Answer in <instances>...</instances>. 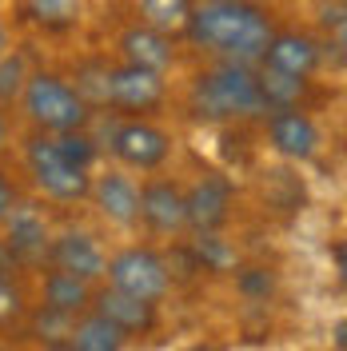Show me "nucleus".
Returning a JSON list of instances; mask_svg holds the SVG:
<instances>
[{"instance_id": "1", "label": "nucleus", "mask_w": 347, "mask_h": 351, "mask_svg": "<svg viewBox=\"0 0 347 351\" xmlns=\"http://www.w3.org/2000/svg\"><path fill=\"white\" fill-rule=\"evenodd\" d=\"M276 28V12L263 0H195L184 40L200 48L208 60L256 68Z\"/></svg>"}, {"instance_id": "2", "label": "nucleus", "mask_w": 347, "mask_h": 351, "mask_svg": "<svg viewBox=\"0 0 347 351\" xmlns=\"http://www.w3.org/2000/svg\"><path fill=\"white\" fill-rule=\"evenodd\" d=\"M188 108L204 124H243L263 120V100L252 64L232 60H208L188 84Z\"/></svg>"}, {"instance_id": "3", "label": "nucleus", "mask_w": 347, "mask_h": 351, "mask_svg": "<svg viewBox=\"0 0 347 351\" xmlns=\"http://www.w3.org/2000/svg\"><path fill=\"white\" fill-rule=\"evenodd\" d=\"M16 108L24 112V120L32 124V132H40V136L84 132L96 120V112L84 104V96L56 68H32L28 72V84H24Z\"/></svg>"}, {"instance_id": "4", "label": "nucleus", "mask_w": 347, "mask_h": 351, "mask_svg": "<svg viewBox=\"0 0 347 351\" xmlns=\"http://www.w3.org/2000/svg\"><path fill=\"white\" fill-rule=\"evenodd\" d=\"M168 96H172L168 76L124 64V60H108V80H104V104H100V112H112L120 120H152L156 112H164Z\"/></svg>"}, {"instance_id": "5", "label": "nucleus", "mask_w": 347, "mask_h": 351, "mask_svg": "<svg viewBox=\"0 0 347 351\" xmlns=\"http://www.w3.org/2000/svg\"><path fill=\"white\" fill-rule=\"evenodd\" d=\"M104 284L124 291L132 300L144 304H164L172 291V271L164 263V252H156L148 243H128L120 252H112L104 263Z\"/></svg>"}, {"instance_id": "6", "label": "nucleus", "mask_w": 347, "mask_h": 351, "mask_svg": "<svg viewBox=\"0 0 347 351\" xmlns=\"http://www.w3.org/2000/svg\"><path fill=\"white\" fill-rule=\"evenodd\" d=\"M24 168L32 176V188L52 204H84L92 192V172H80L68 160H60L52 140L40 132H32L24 140Z\"/></svg>"}, {"instance_id": "7", "label": "nucleus", "mask_w": 347, "mask_h": 351, "mask_svg": "<svg viewBox=\"0 0 347 351\" xmlns=\"http://www.w3.org/2000/svg\"><path fill=\"white\" fill-rule=\"evenodd\" d=\"M108 152L116 160V168H124V172L156 176L172 160L176 136L156 120H116V128L108 136Z\"/></svg>"}, {"instance_id": "8", "label": "nucleus", "mask_w": 347, "mask_h": 351, "mask_svg": "<svg viewBox=\"0 0 347 351\" xmlns=\"http://www.w3.org/2000/svg\"><path fill=\"white\" fill-rule=\"evenodd\" d=\"M263 136L267 148L280 156L283 164H311L324 152V128L307 108H280V112H263Z\"/></svg>"}, {"instance_id": "9", "label": "nucleus", "mask_w": 347, "mask_h": 351, "mask_svg": "<svg viewBox=\"0 0 347 351\" xmlns=\"http://www.w3.org/2000/svg\"><path fill=\"white\" fill-rule=\"evenodd\" d=\"M140 223L148 236L180 240L188 236V208H184V184L172 176H148L140 184Z\"/></svg>"}, {"instance_id": "10", "label": "nucleus", "mask_w": 347, "mask_h": 351, "mask_svg": "<svg viewBox=\"0 0 347 351\" xmlns=\"http://www.w3.org/2000/svg\"><path fill=\"white\" fill-rule=\"evenodd\" d=\"M184 208H188V236L192 232H224L236 208V184L219 172H204L184 188Z\"/></svg>"}, {"instance_id": "11", "label": "nucleus", "mask_w": 347, "mask_h": 351, "mask_svg": "<svg viewBox=\"0 0 347 351\" xmlns=\"http://www.w3.org/2000/svg\"><path fill=\"white\" fill-rule=\"evenodd\" d=\"M324 56H327V44L320 36H311L307 28H276L267 48H263L260 64L287 72V76L315 80V72L324 68Z\"/></svg>"}, {"instance_id": "12", "label": "nucleus", "mask_w": 347, "mask_h": 351, "mask_svg": "<svg viewBox=\"0 0 347 351\" xmlns=\"http://www.w3.org/2000/svg\"><path fill=\"white\" fill-rule=\"evenodd\" d=\"M104 263H108V252H104V243L96 240L88 228H64V232H52L44 267L72 271V276H80V280H88V284H100V280H104Z\"/></svg>"}, {"instance_id": "13", "label": "nucleus", "mask_w": 347, "mask_h": 351, "mask_svg": "<svg viewBox=\"0 0 347 351\" xmlns=\"http://www.w3.org/2000/svg\"><path fill=\"white\" fill-rule=\"evenodd\" d=\"M116 60L168 76L180 64V40L156 32V28H148V24H140V21H132L116 32Z\"/></svg>"}, {"instance_id": "14", "label": "nucleus", "mask_w": 347, "mask_h": 351, "mask_svg": "<svg viewBox=\"0 0 347 351\" xmlns=\"http://www.w3.org/2000/svg\"><path fill=\"white\" fill-rule=\"evenodd\" d=\"M88 199L100 212V219H108L112 228H140V184L124 168H108V172L92 176Z\"/></svg>"}, {"instance_id": "15", "label": "nucleus", "mask_w": 347, "mask_h": 351, "mask_svg": "<svg viewBox=\"0 0 347 351\" xmlns=\"http://www.w3.org/2000/svg\"><path fill=\"white\" fill-rule=\"evenodd\" d=\"M0 228H4L0 236L8 240V247H12V256H16V263H21L24 271L44 267V260H48V243H52V228H48V216H44L36 204H24L21 199Z\"/></svg>"}, {"instance_id": "16", "label": "nucleus", "mask_w": 347, "mask_h": 351, "mask_svg": "<svg viewBox=\"0 0 347 351\" xmlns=\"http://www.w3.org/2000/svg\"><path fill=\"white\" fill-rule=\"evenodd\" d=\"M92 311L104 315L112 328H120L128 339L132 335H148V331H156V324H160L156 304L132 300V295H124V291H116V287H108V284H100L92 291Z\"/></svg>"}, {"instance_id": "17", "label": "nucleus", "mask_w": 347, "mask_h": 351, "mask_svg": "<svg viewBox=\"0 0 347 351\" xmlns=\"http://www.w3.org/2000/svg\"><path fill=\"white\" fill-rule=\"evenodd\" d=\"M92 291L96 284H88L72 271H56V267H44V280H40V304L52 307V311H64V315H80L92 307Z\"/></svg>"}, {"instance_id": "18", "label": "nucleus", "mask_w": 347, "mask_h": 351, "mask_svg": "<svg viewBox=\"0 0 347 351\" xmlns=\"http://www.w3.org/2000/svg\"><path fill=\"white\" fill-rule=\"evenodd\" d=\"M256 84H260V100L267 112L280 108H307V96H311V80L304 76H287L276 68L256 64Z\"/></svg>"}, {"instance_id": "19", "label": "nucleus", "mask_w": 347, "mask_h": 351, "mask_svg": "<svg viewBox=\"0 0 347 351\" xmlns=\"http://www.w3.org/2000/svg\"><path fill=\"white\" fill-rule=\"evenodd\" d=\"M16 8L40 32H72L84 24V0H16Z\"/></svg>"}, {"instance_id": "20", "label": "nucleus", "mask_w": 347, "mask_h": 351, "mask_svg": "<svg viewBox=\"0 0 347 351\" xmlns=\"http://www.w3.org/2000/svg\"><path fill=\"white\" fill-rule=\"evenodd\" d=\"M124 343H128V335L120 328H112L92 307L80 311L72 319V331H68V351H124Z\"/></svg>"}, {"instance_id": "21", "label": "nucleus", "mask_w": 347, "mask_h": 351, "mask_svg": "<svg viewBox=\"0 0 347 351\" xmlns=\"http://www.w3.org/2000/svg\"><path fill=\"white\" fill-rule=\"evenodd\" d=\"M195 0H132V12L136 21L172 36V40H184V28H188V16H192Z\"/></svg>"}, {"instance_id": "22", "label": "nucleus", "mask_w": 347, "mask_h": 351, "mask_svg": "<svg viewBox=\"0 0 347 351\" xmlns=\"http://www.w3.org/2000/svg\"><path fill=\"white\" fill-rule=\"evenodd\" d=\"M188 252H192L195 267H200V271H208V276H232V271L239 267L236 243L228 240L224 232H192Z\"/></svg>"}, {"instance_id": "23", "label": "nucleus", "mask_w": 347, "mask_h": 351, "mask_svg": "<svg viewBox=\"0 0 347 351\" xmlns=\"http://www.w3.org/2000/svg\"><path fill=\"white\" fill-rule=\"evenodd\" d=\"M24 331L40 343V348H64L68 343V331H72V315H64V311H52V307H28L24 311Z\"/></svg>"}, {"instance_id": "24", "label": "nucleus", "mask_w": 347, "mask_h": 351, "mask_svg": "<svg viewBox=\"0 0 347 351\" xmlns=\"http://www.w3.org/2000/svg\"><path fill=\"white\" fill-rule=\"evenodd\" d=\"M28 72H32L28 52L12 44V48L0 56V108L4 112L21 104V92H24V84H28Z\"/></svg>"}, {"instance_id": "25", "label": "nucleus", "mask_w": 347, "mask_h": 351, "mask_svg": "<svg viewBox=\"0 0 347 351\" xmlns=\"http://www.w3.org/2000/svg\"><path fill=\"white\" fill-rule=\"evenodd\" d=\"M304 180L291 172V168H272V172L263 176V199L272 204V208H280V212H300V204H304Z\"/></svg>"}, {"instance_id": "26", "label": "nucleus", "mask_w": 347, "mask_h": 351, "mask_svg": "<svg viewBox=\"0 0 347 351\" xmlns=\"http://www.w3.org/2000/svg\"><path fill=\"white\" fill-rule=\"evenodd\" d=\"M52 140V148L60 152V160H68L72 168H80V172H92L96 168V160H100V144H96V136L92 128L84 132H60V136H48Z\"/></svg>"}, {"instance_id": "27", "label": "nucleus", "mask_w": 347, "mask_h": 351, "mask_svg": "<svg viewBox=\"0 0 347 351\" xmlns=\"http://www.w3.org/2000/svg\"><path fill=\"white\" fill-rule=\"evenodd\" d=\"M232 276H236V291L248 304H267L276 295V271L267 263H239Z\"/></svg>"}, {"instance_id": "28", "label": "nucleus", "mask_w": 347, "mask_h": 351, "mask_svg": "<svg viewBox=\"0 0 347 351\" xmlns=\"http://www.w3.org/2000/svg\"><path fill=\"white\" fill-rule=\"evenodd\" d=\"M28 311V295L16 276H0V328H16Z\"/></svg>"}, {"instance_id": "29", "label": "nucleus", "mask_w": 347, "mask_h": 351, "mask_svg": "<svg viewBox=\"0 0 347 351\" xmlns=\"http://www.w3.org/2000/svg\"><path fill=\"white\" fill-rule=\"evenodd\" d=\"M16 204H21V188L12 184V176L8 172H0V223L8 219V212H12Z\"/></svg>"}, {"instance_id": "30", "label": "nucleus", "mask_w": 347, "mask_h": 351, "mask_svg": "<svg viewBox=\"0 0 347 351\" xmlns=\"http://www.w3.org/2000/svg\"><path fill=\"white\" fill-rule=\"evenodd\" d=\"M24 267L16 263V256H12V247H8V240L0 236V276H21Z\"/></svg>"}, {"instance_id": "31", "label": "nucleus", "mask_w": 347, "mask_h": 351, "mask_svg": "<svg viewBox=\"0 0 347 351\" xmlns=\"http://www.w3.org/2000/svg\"><path fill=\"white\" fill-rule=\"evenodd\" d=\"M12 144V120H8V112L0 108V152Z\"/></svg>"}, {"instance_id": "32", "label": "nucleus", "mask_w": 347, "mask_h": 351, "mask_svg": "<svg viewBox=\"0 0 347 351\" xmlns=\"http://www.w3.org/2000/svg\"><path fill=\"white\" fill-rule=\"evenodd\" d=\"M8 48H12V28H8V24H4V16H0V56H4Z\"/></svg>"}, {"instance_id": "33", "label": "nucleus", "mask_w": 347, "mask_h": 351, "mask_svg": "<svg viewBox=\"0 0 347 351\" xmlns=\"http://www.w3.org/2000/svg\"><path fill=\"white\" fill-rule=\"evenodd\" d=\"M44 351H68V343H64V348H44Z\"/></svg>"}, {"instance_id": "34", "label": "nucleus", "mask_w": 347, "mask_h": 351, "mask_svg": "<svg viewBox=\"0 0 347 351\" xmlns=\"http://www.w3.org/2000/svg\"><path fill=\"white\" fill-rule=\"evenodd\" d=\"M0 351H12V348H0Z\"/></svg>"}]
</instances>
